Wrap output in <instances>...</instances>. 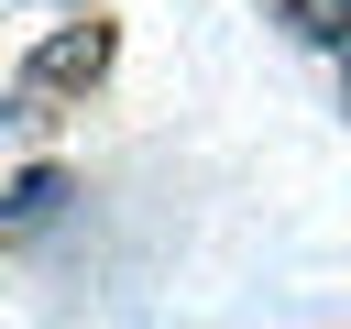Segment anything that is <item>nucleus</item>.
Here are the masks:
<instances>
[{"label": "nucleus", "instance_id": "1", "mask_svg": "<svg viewBox=\"0 0 351 329\" xmlns=\"http://www.w3.org/2000/svg\"><path fill=\"white\" fill-rule=\"evenodd\" d=\"M110 55H121V33L99 22V11H77V22H55L33 55H22V88L33 99H66V88H99L110 77Z\"/></svg>", "mask_w": 351, "mask_h": 329}, {"label": "nucleus", "instance_id": "2", "mask_svg": "<svg viewBox=\"0 0 351 329\" xmlns=\"http://www.w3.org/2000/svg\"><path fill=\"white\" fill-rule=\"evenodd\" d=\"M55 208H66V164H22L0 186V219H55Z\"/></svg>", "mask_w": 351, "mask_h": 329}, {"label": "nucleus", "instance_id": "3", "mask_svg": "<svg viewBox=\"0 0 351 329\" xmlns=\"http://www.w3.org/2000/svg\"><path fill=\"white\" fill-rule=\"evenodd\" d=\"M285 22L307 44H351V0H285Z\"/></svg>", "mask_w": 351, "mask_h": 329}]
</instances>
